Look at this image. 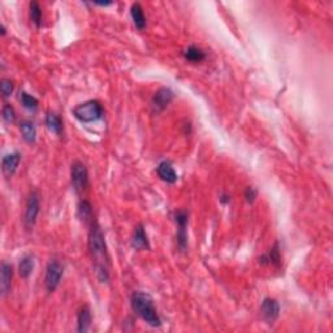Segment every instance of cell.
<instances>
[{"instance_id": "6", "label": "cell", "mask_w": 333, "mask_h": 333, "mask_svg": "<svg viewBox=\"0 0 333 333\" xmlns=\"http://www.w3.org/2000/svg\"><path fill=\"white\" fill-rule=\"evenodd\" d=\"M70 178L72 185L77 193H81L89 185V172L86 165L81 162H74L70 168Z\"/></svg>"}, {"instance_id": "27", "label": "cell", "mask_w": 333, "mask_h": 333, "mask_svg": "<svg viewBox=\"0 0 333 333\" xmlns=\"http://www.w3.org/2000/svg\"><path fill=\"white\" fill-rule=\"evenodd\" d=\"M220 202L223 203V204H228L229 202H230V195L228 194H223L220 198Z\"/></svg>"}, {"instance_id": "9", "label": "cell", "mask_w": 333, "mask_h": 333, "mask_svg": "<svg viewBox=\"0 0 333 333\" xmlns=\"http://www.w3.org/2000/svg\"><path fill=\"white\" fill-rule=\"evenodd\" d=\"M280 303H278L276 299L264 298L263 302H262V315H263L264 320H266L268 324H272L273 322L277 320L278 315H280Z\"/></svg>"}, {"instance_id": "11", "label": "cell", "mask_w": 333, "mask_h": 333, "mask_svg": "<svg viewBox=\"0 0 333 333\" xmlns=\"http://www.w3.org/2000/svg\"><path fill=\"white\" fill-rule=\"evenodd\" d=\"M21 162V153L13 152L8 153L2 160V169H3V173L6 177H12L16 173L18 168V164Z\"/></svg>"}, {"instance_id": "3", "label": "cell", "mask_w": 333, "mask_h": 333, "mask_svg": "<svg viewBox=\"0 0 333 333\" xmlns=\"http://www.w3.org/2000/svg\"><path fill=\"white\" fill-rule=\"evenodd\" d=\"M72 113L73 116L79 120L80 122L89 124V122L100 120L103 117V115H105V110H103V106L100 105V101L87 100L73 108Z\"/></svg>"}, {"instance_id": "28", "label": "cell", "mask_w": 333, "mask_h": 333, "mask_svg": "<svg viewBox=\"0 0 333 333\" xmlns=\"http://www.w3.org/2000/svg\"><path fill=\"white\" fill-rule=\"evenodd\" d=\"M2 35H6V28L2 27Z\"/></svg>"}, {"instance_id": "20", "label": "cell", "mask_w": 333, "mask_h": 333, "mask_svg": "<svg viewBox=\"0 0 333 333\" xmlns=\"http://www.w3.org/2000/svg\"><path fill=\"white\" fill-rule=\"evenodd\" d=\"M20 131L22 134V138L28 143H34L37 139V129L32 121H22L20 124Z\"/></svg>"}, {"instance_id": "10", "label": "cell", "mask_w": 333, "mask_h": 333, "mask_svg": "<svg viewBox=\"0 0 333 333\" xmlns=\"http://www.w3.org/2000/svg\"><path fill=\"white\" fill-rule=\"evenodd\" d=\"M131 243H132V247H133L134 250H138V251L150 249V241H148L147 235H146L145 226H143L142 224H139V225L136 226L133 236H132Z\"/></svg>"}, {"instance_id": "21", "label": "cell", "mask_w": 333, "mask_h": 333, "mask_svg": "<svg viewBox=\"0 0 333 333\" xmlns=\"http://www.w3.org/2000/svg\"><path fill=\"white\" fill-rule=\"evenodd\" d=\"M261 263H268L273 264V266H280L281 264V255L280 250H278V243H275L272 249L263 255L261 258Z\"/></svg>"}, {"instance_id": "24", "label": "cell", "mask_w": 333, "mask_h": 333, "mask_svg": "<svg viewBox=\"0 0 333 333\" xmlns=\"http://www.w3.org/2000/svg\"><path fill=\"white\" fill-rule=\"evenodd\" d=\"M2 113H3V119L4 121L8 122V124H13V122L16 121V112H15V108L12 107L11 105H4L3 107V111H2Z\"/></svg>"}, {"instance_id": "18", "label": "cell", "mask_w": 333, "mask_h": 333, "mask_svg": "<svg viewBox=\"0 0 333 333\" xmlns=\"http://www.w3.org/2000/svg\"><path fill=\"white\" fill-rule=\"evenodd\" d=\"M34 257L33 255H25L18 263V273L22 278H28L34 271Z\"/></svg>"}, {"instance_id": "26", "label": "cell", "mask_w": 333, "mask_h": 333, "mask_svg": "<svg viewBox=\"0 0 333 333\" xmlns=\"http://www.w3.org/2000/svg\"><path fill=\"white\" fill-rule=\"evenodd\" d=\"M257 195H258V191L255 190V188H252V186H249V188H246V190H245V199H246V202L250 203V204L255 202Z\"/></svg>"}, {"instance_id": "5", "label": "cell", "mask_w": 333, "mask_h": 333, "mask_svg": "<svg viewBox=\"0 0 333 333\" xmlns=\"http://www.w3.org/2000/svg\"><path fill=\"white\" fill-rule=\"evenodd\" d=\"M64 275V266L58 259L49 261L46 268V276H44V284H46L48 293L55 292L56 288L60 285V281Z\"/></svg>"}, {"instance_id": "16", "label": "cell", "mask_w": 333, "mask_h": 333, "mask_svg": "<svg viewBox=\"0 0 333 333\" xmlns=\"http://www.w3.org/2000/svg\"><path fill=\"white\" fill-rule=\"evenodd\" d=\"M46 125L51 133L61 137V134H63V131H64V125H63V120H61V117L59 116V115H56V113L54 112L47 113Z\"/></svg>"}, {"instance_id": "19", "label": "cell", "mask_w": 333, "mask_h": 333, "mask_svg": "<svg viewBox=\"0 0 333 333\" xmlns=\"http://www.w3.org/2000/svg\"><path fill=\"white\" fill-rule=\"evenodd\" d=\"M184 58L190 63H200L206 59V54L203 53V49H200L197 46H190L183 53Z\"/></svg>"}, {"instance_id": "22", "label": "cell", "mask_w": 333, "mask_h": 333, "mask_svg": "<svg viewBox=\"0 0 333 333\" xmlns=\"http://www.w3.org/2000/svg\"><path fill=\"white\" fill-rule=\"evenodd\" d=\"M30 21L35 28H41L42 25V7L38 2H30L29 4Z\"/></svg>"}, {"instance_id": "1", "label": "cell", "mask_w": 333, "mask_h": 333, "mask_svg": "<svg viewBox=\"0 0 333 333\" xmlns=\"http://www.w3.org/2000/svg\"><path fill=\"white\" fill-rule=\"evenodd\" d=\"M89 251L93 258L95 272L100 283H107L110 280V258L107 254V245H106L105 236L101 232L100 226L96 221L93 220L89 230Z\"/></svg>"}, {"instance_id": "15", "label": "cell", "mask_w": 333, "mask_h": 333, "mask_svg": "<svg viewBox=\"0 0 333 333\" xmlns=\"http://www.w3.org/2000/svg\"><path fill=\"white\" fill-rule=\"evenodd\" d=\"M131 16L132 20H133L134 27L137 28L138 30H143L146 28V16L145 12H143L142 6L139 3H134L132 4L131 7Z\"/></svg>"}, {"instance_id": "23", "label": "cell", "mask_w": 333, "mask_h": 333, "mask_svg": "<svg viewBox=\"0 0 333 333\" xmlns=\"http://www.w3.org/2000/svg\"><path fill=\"white\" fill-rule=\"evenodd\" d=\"M20 101L23 107L30 111H35L38 108V99L34 98L33 95H30V94H28L27 91L20 93Z\"/></svg>"}, {"instance_id": "25", "label": "cell", "mask_w": 333, "mask_h": 333, "mask_svg": "<svg viewBox=\"0 0 333 333\" xmlns=\"http://www.w3.org/2000/svg\"><path fill=\"white\" fill-rule=\"evenodd\" d=\"M0 91L3 94V98H8L13 93V82L8 79H3L0 82Z\"/></svg>"}, {"instance_id": "7", "label": "cell", "mask_w": 333, "mask_h": 333, "mask_svg": "<svg viewBox=\"0 0 333 333\" xmlns=\"http://www.w3.org/2000/svg\"><path fill=\"white\" fill-rule=\"evenodd\" d=\"M41 211V200H39V194L38 191H32L28 197L27 209H25V226L28 229H32L37 223V217Z\"/></svg>"}, {"instance_id": "12", "label": "cell", "mask_w": 333, "mask_h": 333, "mask_svg": "<svg viewBox=\"0 0 333 333\" xmlns=\"http://www.w3.org/2000/svg\"><path fill=\"white\" fill-rule=\"evenodd\" d=\"M12 278H13V267L7 262L2 263V276H0V292L2 296H7L11 290Z\"/></svg>"}, {"instance_id": "4", "label": "cell", "mask_w": 333, "mask_h": 333, "mask_svg": "<svg viewBox=\"0 0 333 333\" xmlns=\"http://www.w3.org/2000/svg\"><path fill=\"white\" fill-rule=\"evenodd\" d=\"M174 223L177 225V246L181 251L188 250V223H189V214L186 210H177L174 211Z\"/></svg>"}, {"instance_id": "17", "label": "cell", "mask_w": 333, "mask_h": 333, "mask_svg": "<svg viewBox=\"0 0 333 333\" xmlns=\"http://www.w3.org/2000/svg\"><path fill=\"white\" fill-rule=\"evenodd\" d=\"M77 216L82 223H93V207L89 200H81L77 207Z\"/></svg>"}, {"instance_id": "8", "label": "cell", "mask_w": 333, "mask_h": 333, "mask_svg": "<svg viewBox=\"0 0 333 333\" xmlns=\"http://www.w3.org/2000/svg\"><path fill=\"white\" fill-rule=\"evenodd\" d=\"M174 93L169 87H160L159 90L152 95L151 99V107L155 113H159L168 107L169 103L173 100Z\"/></svg>"}, {"instance_id": "2", "label": "cell", "mask_w": 333, "mask_h": 333, "mask_svg": "<svg viewBox=\"0 0 333 333\" xmlns=\"http://www.w3.org/2000/svg\"><path fill=\"white\" fill-rule=\"evenodd\" d=\"M131 306L133 313L152 328L162 327V319L158 314L152 297L145 292H133L131 296Z\"/></svg>"}, {"instance_id": "14", "label": "cell", "mask_w": 333, "mask_h": 333, "mask_svg": "<svg viewBox=\"0 0 333 333\" xmlns=\"http://www.w3.org/2000/svg\"><path fill=\"white\" fill-rule=\"evenodd\" d=\"M91 327V313L89 306L81 307L77 315V332L86 333Z\"/></svg>"}, {"instance_id": "13", "label": "cell", "mask_w": 333, "mask_h": 333, "mask_svg": "<svg viewBox=\"0 0 333 333\" xmlns=\"http://www.w3.org/2000/svg\"><path fill=\"white\" fill-rule=\"evenodd\" d=\"M157 172L160 178L167 184H174L177 181V178H178V174L174 171L173 165L171 164V162H167V160L159 163Z\"/></svg>"}]
</instances>
